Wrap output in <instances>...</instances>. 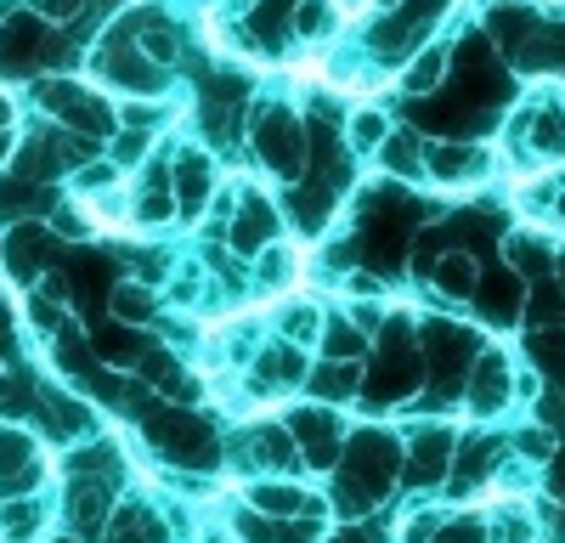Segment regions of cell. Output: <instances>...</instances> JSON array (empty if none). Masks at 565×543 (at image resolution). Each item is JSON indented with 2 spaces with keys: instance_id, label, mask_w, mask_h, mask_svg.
<instances>
[{
  "instance_id": "cell-1",
  "label": "cell",
  "mask_w": 565,
  "mask_h": 543,
  "mask_svg": "<svg viewBox=\"0 0 565 543\" xmlns=\"http://www.w3.org/2000/svg\"><path fill=\"white\" fill-rule=\"evenodd\" d=\"M136 430H141V441H148L175 476L221 465V436L204 425V414H193V407H175V402L153 396V402L136 407Z\"/></svg>"
},
{
  "instance_id": "cell-2",
  "label": "cell",
  "mask_w": 565,
  "mask_h": 543,
  "mask_svg": "<svg viewBox=\"0 0 565 543\" xmlns=\"http://www.w3.org/2000/svg\"><path fill=\"white\" fill-rule=\"evenodd\" d=\"M249 153L260 170H271L282 188H295L306 175V119L289 103H266L249 125Z\"/></svg>"
},
{
  "instance_id": "cell-3",
  "label": "cell",
  "mask_w": 565,
  "mask_h": 543,
  "mask_svg": "<svg viewBox=\"0 0 565 543\" xmlns=\"http://www.w3.org/2000/svg\"><path fill=\"white\" fill-rule=\"evenodd\" d=\"M34 103L57 119V130L68 125L74 136H85L90 148L108 142V136H119V108L108 97H97L90 85H79V79H45Z\"/></svg>"
},
{
  "instance_id": "cell-4",
  "label": "cell",
  "mask_w": 565,
  "mask_h": 543,
  "mask_svg": "<svg viewBox=\"0 0 565 543\" xmlns=\"http://www.w3.org/2000/svg\"><path fill=\"white\" fill-rule=\"evenodd\" d=\"M282 430H289L300 465H311V470H334L340 465V407L295 402L289 414H282Z\"/></svg>"
},
{
  "instance_id": "cell-5",
  "label": "cell",
  "mask_w": 565,
  "mask_h": 543,
  "mask_svg": "<svg viewBox=\"0 0 565 543\" xmlns=\"http://www.w3.org/2000/svg\"><path fill=\"white\" fill-rule=\"evenodd\" d=\"M97 74H103L114 91H125V97H159V91H164V68H153L148 57H141L125 29H108V34H103V45H97Z\"/></svg>"
},
{
  "instance_id": "cell-6",
  "label": "cell",
  "mask_w": 565,
  "mask_h": 543,
  "mask_svg": "<svg viewBox=\"0 0 565 543\" xmlns=\"http://www.w3.org/2000/svg\"><path fill=\"white\" fill-rule=\"evenodd\" d=\"M57 57H63V45L52 40L40 12H12L0 23V74H29V68L57 63Z\"/></svg>"
},
{
  "instance_id": "cell-7",
  "label": "cell",
  "mask_w": 565,
  "mask_h": 543,
  "mask_svg": "<svg viewBox=\"0 0 565 543\" xmlns=\"http://www.w3.org/2000/svg\"><path fill=\"white\" fill-rule=\"evenodd\" d=\"M452 447H458L452 425H418V430L402 441V481H407L413 492L441 487V481H447V465H452Z\"/></svg>"
},
{
  "instance_id": "cell-8",
  "label": "cell",
  "mask_w": 565,
  "mask_h": 543,
  "mask_svg": "<svg viewBox=\"0 0 565 543\" xmlns=\"http://www.w3.org/2000/svg\"><path fill=\"white\" fill-rule=\"evenodd\" d=\"M119 510V487L114 481H90V476H74L68 492H63V521L79 543H103L108 521Z\"/></svg>"
},
{
  "instance_id": "cell-9",
  "label": "cell",
  "mask_w": 565,
  "mask_h": 543,
  "mask_svg": "<svg viewBox=\"0 0 565 543\" xmlns=\"http://www.w3.org/2000/svg\"><path fill=\"white\" fill-rule=\"evenodd\" d=\"M463 407L469 414H481V419H492V414H503V407L514 402V369H509V356L498 351V345H481V356L469 362V374H463Z\"/></svg>"
},
{
  "instance_id": "cell-10",
  "label": "cell",
  "mask_w": 565,
  "mask_h": 543,
  "mask_svg": "<svg viewBox=\"0 0 565 543\" xmlns=\"http://www.w3.org/2000/svg\"><path fill=\"white\" fill-rule=\"evenodd\" d=\"M492 175V153L476 142H430L424 136V181L436 188H476Z\"/></svg>"
},
{
  "instance_id": "cell-11",
  "label": "cell",
  "mask_w": 565,
  "mask_h": 543,
  "mask_svg": "<svg viewBox=\"0 0 565 543\" xmlns=\"http://www.w3.org/2000/svg\"><path fill=\"white\" fill-rule=\"evenodd\" d=\"M52 233L40 221H12L7 238H0V266H7L12 284H40L45 266H52Z\"/></svg>"
},
{
  "instance_id": "cell-12",
  "label": "cell",
  "mask_w": 565,
  "mask_h": 543,
  "mask_svg": "<svg viewBox=\"0 0 565 543\" xmlns=\"http://www.w3.org/2000/svg\"><path fill=\"white\" fill-rule=\"evenodd\" d=\"M277 226L282 221H277L271 199L260 188H244L238 210H232V221H226V244H232V255H260V249L277 244Z\"/></svg>"
},
{
  "instance_id": "cell-13",
  "label": "cell",
  "mask_w": 565,
  "mask_h": 543,
  "mask_svg": "<svg viewBox=\"0 0 565 543\" xmlns=\"http://www.w3.org/2000/svg\"><path fill=\"white\" fill-rule=\"evenodd\" d=\"M469 306H476L481 323H521V311H526V284L514 278L509 266H481V278H476V295H469Z\"/></svg>"
},
{
  "instance_id": "cell-14",
  "label": "cell",
  "mask_w": 565,
  "mask_h": 543,
  "mask_svg": "<svg viewBox=\"0 0 565 543\" xmlns=\"http://www.w3.org/2000/svg\"><path fill=\"white\" fill-rule=\"evenodd\" d=\"M244 510H255V515H266V521H295V515L322 521V498H311L300 481L260 476L255 487H244Z\"/></svg>"
},
{
  "instance_id": "cell-15",
  "label": "cell",
  "mask_w": 565,
  "mask_h": 543,
  "mask_svg": "<svg viewBox=\"0 0 565 543\" xmlns=\"http://www.w3.org/2000/svg\"><path fill=\"white\" fill-rule=\"evenodd\" d=\"M130 221L141 226V233H159V226L175 221V193H170V164L164 159L141 164L136 188H130Z\"/></svg>"
},
{
  "instance_id": "cell-16",
  "label": "cell",
  "mask_w": 565,
  "mask_h": 543,
  "mask_svg": "<svg viewBox=\"0 0 565 543\" xmlns=\"http://www.w3.org/2000/svg\"><path fill=\"white\" fill-rule=\"evenodd\" d=\"M170 193H175V221H193L210 204V193H215V159L204 148H186L170 164Z\"/></svg>"
},
{
  "instance_id": "cell-17",
  "label": "cell",
  "mask_w": 565,
  "mask_h": 543,
  "mask_svg": "<svg viewBox=\"0 0 565 543\" xmlns=\"http://www.w3.org/2000/svg\"><path fill=\"white\" fill-rule=\"evenodd\" d=\"M498 459H503V447H498L492 436H463V441L452 447V465H447V487H452V498H469L476 487H487Z\"/></svg>"
},
{
  "instance_id": "cell-18",
  "label": "cell",
  "mask_w": 565,
  "mask_h": 543,
  "mask_svg": "<svg viewBox=\"0 0 565 543\" xmlns=\"http://www.w3.org/2000/svg\"><path fill=\"white\" fill-rule=\"evenodd\" d=\"M447 68H452V45L447 40L418 45V52L402 63V91L407 97H436V91H447Z\"/></svg>"
},
{
  "instance_id": "cell-19",
  "label": "cell",
  "mask_w": 565,
  "mask_h": 543,
  "mask_svg": "<svg viewBox=\"0 0 565 543\" xmlns=\"http://www.w3.org/2000/svg\"><path fill=\"white\" fill-rule=\"evenodd\" d=\"M249 362H255V380H260V385H271V391H300V385H306V374H311L306 351H300V345H289V340L266 345V351H260V356H249Z\"/></svg>"
},
{
  "instance_id": "cell-20",
  "label": "cell",
  "mask_w": 565,
  "mask_h": 543,
  "mask_svg": "<svg viewBox=\"0 0 565 543\" xmlns=\"http://www.w3.org/2000/svg\"><path fill=\"white\" fill-rule=\"evenodd\" d=\"M249 465L260 476H282V481H289L300 470V453H295L289 430H282V425H255L249 430Z\"/></svg>"
},
{
  "instance_id": "cell-21",
  "label": "cell",
  "mask_w": 565,
  "mask_h": 543,
  "mask_svg": "<svg viewBox=\"0 0 565 543\" xmlns=\"http://www.w3.org/2000/svg\"><path fill=\"white\" fill-rule=\"evenodd\" d=\"M476 278H481V260L469 255V249H447V255L430 266L436 295H447V300H458V306H469V295H476Z\"/></svg>"
},
{
  "instance_id": "cell-22",
  "label": "cell",
  "mask_w": 565,
  "mask_h": 543,
  "mask_svg": "<svg viewBox=\"0 0 565 543\" xmlns=\"http://www.w3.org/2000/svg\"><path fill=\"white\" fill-rule=\"evenodd\" d=\"M289 215H295V226L306 238H322L328 221H334V193L311 188V181H295V188H289Z\"/></svg>"
},
{
  "instance_id": "cell-23",
  "label": "cell",
  "mask_w": 565,
  "mask_h": 543,
  "mask_svg": "<svg viewBox=\"0 0 565 543\" xmlns=\"http://www.w3.org/2000/svg\"><path fill=\"white\" fill-rule=\"evenodd\" d=\"M362 374H367V362H322L317 374H306V385L322 407H340V396L362 391Z\"/></svg>"
},
{
  "instance_id": "cell-24",
  "label": "cell",
  "mask_w": 565,
  "mask_h": 543,
  "mask_svg": "<svg viewBox=\"0 0 565 543\" xmlns=\"http://www.w3.org/2000/svg\"><path fill=\"white\" fill-rule=\"evenodd\" d=\"M108 311L119 317V329H148L159 317V295L148 284H114L108 289Z\"/></svg>"
},
{
  "instance_id": "cell-25",
  "label": "cell",
  "mask_w": 565,
  "mask_h": 543,
  "mask_svg": "<svg viewBox=\"0 0 565 543\" xmlns=\"http://www.w3.org/2000/svg\"><path fill=\"white\" fill-rule=\"evenodd\" d=\"M40 532H45L40 498H0V537L7 543H40Z\"/></svg>"
},
{
  "instance_id": "cell-26",
  "label": "cell",
  "mask_w": 565,
  "mask_h": 543,
  "mask_svg": "<svg viewBox=\"0 0 565 543\" xmlns=\"http://www.w3.org/2000/svg\"><path fill=\"white\" fill-rule=\"evenodd\" d=\"M380 164L402 181H424V136L418 130H391L380 142Z\"/></svg>"
},
{
  "instance_id": "cell-27",
  "label": "cell",
  "mask_w": 565,
  "mask_h": 543,
  "mask_svg": "<svg viewBox=\"0 0 565 543\" xmlns=\"http://www.w3.org/2000/svg\"><path fill=\"white\" fill-rule=\"evenodd\" d=\"M503 249H509V272H514L521 284H526V278H543V272H554V249H548L537 233H514Z\"/></svg>"
},
{
  "instance_id": "cell-28",
  "label": "cell",
  "mask_w": 565,
  "mask_h": 543,
  "mask_svg": "<svg viewBox=\"0 0 565 543\" xmlns=\"http://www.w3.org/2000/svg\"><path fill=\"white\" fill-rule=\"evenodd\" d=\"M322 362H362V351L373 345V340H362L351 323H345V311L340 317H322Z\"/></svg>"
},
{
  "instance_id": "cell-29",
  "label": "cell",
  "mask_w": 565,
  "mask_h": 543,
  "mask_svg": "<svg viewBox=\"0 0 565 543\" xmlns=\"http://www.w3.org/2000/svg\"><path fill=\"white\" fill-rule=\"evenodd\" d=\"M255 260H260V266H255V278H249V284H255L260 295H277V289H289V284L300 278V260H295L289 249H282V244L260 249Z\"/></svg>"
},
{
  "instance_id": "cell-30",
  "label": "cell",
  "mask_w": 565,
  "mask_h": 543,
  "mask_svg": "<svg viewBox=\"0 0 565 543\" xmlns=\"http://www.w3.org/2000/svg\"><path fill=\"white\" fill-rule=\"evenodd\" d=\"M532 369L565 385V329H537L532 334Z\"/></svg>"
},
{
  "instance_id": "cell-31",
  "label": "cell",
  "mask_w": 565,
  "mask_h": 543,
  "mask_svg": "<svg viewBox=\"0 0 565 543\" xmlns=\"http://www.w3.org/2000/svg\"><path fill=\"white\" fill-rule=\"evenodd\" d=\"M277 323H282V340H289V345H306V340L322 334V311H317L311 300H282Z\"/></svg>"
},
{
  "instance_id": "cell-32",
  "label": "cell",
  "mask_w": 565,
  "mask_h": 543,
  "mask_svg": "<svg viewBox=\"0 0 565 543\" xmlns=\"http://www.w3.org/2000/svg\"><path fill=\"white\" fill-rule=\"evenodd\" d=\"M385 136H391V119H385L380 108H356V114H351V148H356V153H380Z\"/></svg>"
},
{
  "instance_id": "cell-33",
  "label": "cell",
  "mask_w": 565,
  "mask_h": 543,
  "mask_svg": "<svg viewBox=\"0 0 565 543\" xmlns=\"http://www.w3.org/2000/svg\"><path fill=\"white\" fill-rule=\"evenodd\" d=\"M430 543H487V521L481 515H452V521L436 526Z\"/></svg>"
},
{
  "instance_id": "cell-34",
  "label": "cell",
  "mask_w": 565,
  "mask_h": 543,
  "mask_svg": "<svg viewBox=\"0 0 565 543\" xmlns=\"http://www.w3.org/2000/svg\"><path fill=\"white\" fill-rule=\"evenodd\" d=\"M548 487H554V498L565 504V441L554 447V459H548Z\"/></svg>"
},
{
  "instance_id": "cell-35",
  "label": "cell",
  "mask_w": 565,
  "mask_h": 543,
  "mask_svg": "<svg viewBox=\"0 0 565 543\" xmlns=\"http://www.w3.org/2000/svg\"><path fill=\"white\" fill-rule=\"evenodd\" d=\"M85 0H40V18H74Z\"/></svg>"
},
{
  "instance_id": "cell-36",
  "label": "cell",
  "mask_w": 565,
  "mask_h": 543,
  "mask_svg": "<svg viewBox=\"0 0 565 543\" xmlns=\"http://www.w3.org/2000/svg\"><path fill=\"white\" fill-rule=\"evenodd\" d=\"M554 188H559V181H554ZM548 221H559V226H565V188L554 193V204H548Z\"/></svg>"
},
{
  "instance_id": "cell-37",
  "label": "cell",
  "mask_w": 565,
  "mask_h": 543,
  "mask_svg": "<svg viewBox=\"0 0 565 543\" xmlns=\"http://www.w3.org/2000/svg\"><path fill=\"white\" fill-rule=\"evenodd\" d=\"M322 543H373V537H367V532H356V526H351V532H334V537H322Z\"/></svg>"
},
{
  "instance_id": "cell-38",
  "label": "cell",
  "mask_w": 565,
  "mask_h": 543,
  "mask_svg": "<svg viewBox=\"0 0 565 543\" xmlns=\"http://www.w3.org/2000/svg\"><path fill=\"white\" fill-rule=\"evenodd\" d=\"M554 289H565V249H554Z\"/></svg>"
},
{
  "instance_id": "cell-39",
  "label": "cell",
  "mask_w": 565,
  "mask_h": 543,
  "mask_svg": "<svg viewBox=\"0 0 565 543\" xmlns=\"http://www.w3.org/2000/svg\"><path fill=\"white\" fill-rule=\"evenodd\" d=\"M7 153H12V130H7V136H0V159H7Z\"/></svg>"
},
{
  "instance_id": "cell-40",
  "label": "cell",
  "mask_w": 565,
  "mask_h": 543,
  "mask_svg": "<svg viewBox=\"0 0 565 543\" xmlns=\"http://www.w3.org/2000/svg\"><path fill=\"white\" fill-rule=\"evenodd\" d=\"M487 7H526V0H487Z\"/></svg>"
},
{
  "instance_id": "cell-41",
  "label": "cell",
  "mask_w": 565,
  "mask_h": 543,
  "mask_svg": "<svg viewBox=\"0 0 565 543\" xmlns=\"http://www.w3.org/2000/svg\"><path fill=\"white\" fill-rule=\"evenodd\" d=\"M45 543H79V537H68V532H63V537H45Z\"/></svg>"
},
{
  "instance_id": "cell-42",
  "label": "cell",
  "mask_w": 565,
  "mask_h": 543,
  "mask_svg": "<svg viewBox=\"0 0 565 543\" xmlns=\"http://www.w3.org/2000/svg\"><path fill=\"white\" fill-rule=\"evenodd\" d=\"M380 7H385V12H391V7H402V0H380Z\"/></svg>"
}]
</instances>
